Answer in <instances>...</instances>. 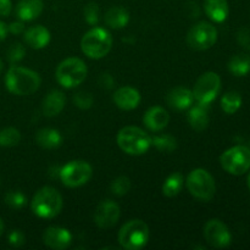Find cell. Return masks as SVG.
Segmentation results:
<instances>
[{
  "label": "cell",
  "instance_id": "43",
  "mask_svg": "<svg viewBox=\"0 0 250 250\" xmlns=\"http://www.w3.org/2000/svg\"><path fill=\"white\" fill-rule=\"evenodd\" d=\"M2 70H4V63H2V61H1V59H0V75H1V72H2Z\"/></svg>",
  "mask_w": 250,
  "mask_h": 250
},
{
  "label": "cell",
  "instance_id": "31",
  "mask_svg": "<svg viewBox=\"0 0 250 250\" xmlns=\"http://www.w3.org/2000/svg\"><path fill=\"white\" fill-rule=\"evenodd\" d=\"M131 180L126 177V176H120V177L115 178L112 181L110 189H111L112 194L117 195V197H124V195H126L131 190Z\"/></svg>",
  "mask_w": 250,
  "mask_h": 250
},
{
  "label": "cell",
  "instance_id": "17",
  "mask_svg": "<svg viewBox=\"0 0 250 250\" xmlns=\"http://www.w3.org/2000/svg\"><path fill=\"white\" fill-rule=\"evenodd\" d=\"M168 106L175 110H186L192 106L194 102L193 92L186 87H175L166 95Z\"/></svg>",
  "mask_w": 250,
  "mask_h": 250
},
{
  "label": "cell",
  "instance_id": "33",
  "mask_svg": "<svg viewBox=\"0 0 250 250\" xmlns=\"http://www.w3.org/2000/svg\"><path fill=\"white\" fill-rule=\"evenodd\" d=\"M83 12H84V20L87 21L88 24H90V26L98 24L100 20V10L97 2H88L84 6V11Z\"/></svg>",
  "mask_w": 250,
  "mask_h": 250
},
{
  "label": "cell",
  "instance_id": "14",
  "mask_svg": "<svg viewBox=\"0 0 250 250\" xmlns=\"http://www.w3.org/2000/svg\"><path fill=\"white\" fill-rule=\"evenodd\" d=\"M43 242L50 249L65 250L72 243V234L67 229L51 226L44 231Z\"/></svg>",
  "mask_w": 250,
  "mask_h": 250
},
{
  "label": "cell",
  "instance_id": "24",
  "mask_svg": "<svg viewBox=\"0 0 250 250\" xmlns=\"http://www.w3.org/2000/svg\"><path fill=\"white\" fill-rule=\"evenodd\" d=\"M105 23L112 29H121L128 24L129 12L125 7L112 6L105 14Z\"/></svg>",
  "mask_w": 250,
  "mask_h": 250
},
{
  "label": "cell",
  "instance_id": "19",
  "mask_svg": "<svg viewBox=\"0 0 250 250\" xmlns=\"http://www.w3.org/2000/svg\"><path fill=\"white\" fill-rule=\"evenodd\" d=\"M23 39L27 45L31 46L32 49H43L50 42V32L46 27L37 24L24 31Z\"/></svg>",
  "mask_w": 250,
  "mask_h": 250
},
{
  "label": "cell",
  "instance_id": "16",
  "mask_svg": "<svg viewBox=\"0 0 250 250\" xmlns=\"http://www.w3.org/2000/svg\"><path fill=\"white\" fill-rule=\"evenodd\" d=\"M170 122V115L164 107L153 106L146 110L143 116V124L148 129L153 132H160Z\"/></svg>",
  "mask_w": 250,
  "mask_h": 250
},
{
  "label": "cell",
  "instance_id": "7",
  "mask_svg": "<svg viewBox=\"0 0 250 250\" xmlns=\"http://www.w3.org/2000/svg\"><path fill=\"white\" fill-rule=\"evenodd\" d=\"M190 194L202 202H210L216 192L215 180L204 168H195L188 175L186 180Z\"/></svg>",
  "mask_w": 250,
  "mask_h": 250
},
{
  "label": "cell",
  "instance_id": "15",
  "mask_svg": "<svg viewBox=\"0 0 250 250\" xmlns=\"http://www.w3.org/2000/svg\"><path fill=\"white\" fill-rule=\"evenodd\" d=\"M112 99H114V103L116 104L117 107L129 111V110H134L138 106L142 98L136 88L125 85V87L115 90Z\"/></svg>",
  "mask_w": 250,
  "mask_h": 250
},
{
  "label": "cell",
  "instance_id": "2",
  "mask_svg": "<svg viewBox=\"0 0 250 250\" xmlns=\"http://www.w3.org/2000/svg\"><path fill=\"white\" fill-rule=\"evenodd\" d=\"M62 207L63 200L59 190L49 186L41 188L31 202L32 211L41 219H53L58 216Z\"/></svg>",
  "mask_w": 250,
  "mask_h": 250
},
{
  "label": "cell",
  "instance_id": "18",
  "mask_svg": "<svg viewBox=\"0 0 250 250\" xmlns=\"http://www.w3.org/2000/svg\"><path fill=\"white\" fill-rule=\"evenodd\" d=\"M44 10L43 0H20L15 9L16 17L21 21H33Z\"/></svg>",
  "mask_w": 250,
  "mask_h": 250
},
{
  "label": "cell",
  "instance_id": "35",
  "mask_svg": "<svg viewBox=\"0 0 250 250\" xmlns=\"http://www.w3.org/2000/svg\"><path fill=\"white\" fill-rule=\"evenodd\" d=\"M7 241H9V244L11 247L20 248V247H22L26 243V237H24L23 232H21L20 229H14V231H11L9 233Z\"/></svg>",
  "mask_w": 250,
  "mask_h": 250
},
{
  "label": "cell",
  "instance_id": "26",
  "mask_svg": "<svg viewBox=\"0 0 250 250\" xmlns=\"http://www.w3.org/2000/svg\"><path fill=\"white\" fill-rule=\"evenodd\" d=\"M183 183H185V178L181 172H173L168 176L165 180L163 185V194L167 198H173L177 194H180V192L183 188Z\"/></svg>",
  "mask_w": 250,
  "mask_h": 250
},
{
  "label": "cell",
  "instance_id": "8",
  "mask_svg": "<svg viewBox=\"0 0 250 250\" xmlns=\"http://www.w3.org/2000/svg\"><path fill=\"white\" fill-rule=\"evenodd\" d=\"M220 164L222 168L231 175H244L250 168V149L246 146H232L222 153Z\"/></svg>",
  "mask_w": 250,
  "mask_h": 250
},
{
  "label": "cell",
  "instance_id": "44",
  "mask_svg": "<svg viewBox=\"0 0 250 250\" xmlns=\"http://www.w3.org/2000/svg\"><path fill=\"white\" fill-rule=\"evenodd\" d=\"M248 187H249V189H250V173H249V176H248Z\"/></svg>",
  "mask_w": 250,
  "mask_h": 250
},
{
  "label": "cell",
  "instance_id": "40",
  "mask_svg": "<svg viewBox=\"0 0 250 250\" xmlns=\"http://www.w3.org/2000/svg\"><path fill=\"white\" fill-rule=\"evenodd\" d=\"M12 4L11 0H0V16L7 17L11 14Z\"/></svg>",
  "mask_w": 250,
  "mask_h": 250
},
{
  "label": "cell",
  "instance_id": "28",
  "mask_svg": "<svg viewBox=\"0 0 250 250\" xmlns=\"http://www.w3.org/2000/svg\"><path fill=\"white\" fill-rule=\"evenodd\" d=\"M242 106V97L238 92H227L221 99V107L226 114L232 115L239 110Z\"/></svg>",
  "mask_w": 250,
  "mask_h": 250
},
{
  "label": "cell",
  "instance_id": "12",
  "mask_svg": "<svg viewBox=\"0 0 250 250\" xmlns=\"http://www.w3.org/2000/svg\"><path fill=\"white\" fill-rule=\"evenodd\" d=\"M204 238L212 248H227L232 242L229 227L219 219H211L204 226Z\"/></svg>",
  "mask_w": 250,
  "mask_h": 250
},
{
  "label": "cell",
  "instance_id": "6",
  "mask_svg": "<svg viewBox=\"0 0 250 250\" xmlns=\"http://www.w3.org/2000/svg\"><path fill=\"white\" fill-rule=\"evenodd\" d=\"M117 239L124 249L139 250L144 248L149 241L148 225L143 220H131L121 227Z\"/></svg>",
  "mask_w": 250,
  "mask_h": 250
},
{
  "label": "cell",
  "instance_id": "36",
  "mask_svg": "<svg viewBox=\"0 0 250 250\" xmlns=\"http://www.w3.org/2000/svg\"><path fill=\"white\" fill-rule=\"evenodd\" d=\"M237 41H238L239 45L242 46L246 50H250V29L246 28H241L237 33Z\"/></svg>",
  "mask_w": 250,
  "mask_h": 250
},
{
  "label": "cell",
  "instance_id": "22",
  "mask_svg": "<svg viewBox=\"0 0 250 250\" xmlns=\"http://www.w3.org/2000/svg\"><path fill=\"white\" fill-rule=\"evenodd\" d=\"M209 112H208L207 105L198 104L195 106L190 107L188 112V124L194 131L202 132L209 126Z\"/></svg>",
  "mask_w": 250,
  "mask_h": 250
},
{
  "label": "cell",
  "instance_id": "23",
  "mask_svg": "<svg viewBox=\"0 0 250 250\" xmlns=\"http://www.w3.org/2000/svg\"><path fill=\"white\" fill-rule=\"evenodd\" d=\"M62 136L58 129L42 128L37 132L36 142L43 149H56L62 144Z\"/></svg>",
  "mask_w": 250,
  "mask_h": 250
},
{
  "label": "cell",
  "instance_id": "11",
  "mask_svg": "<svg viewBox=\"0 0 250 250\" xmlns=\"http://www.w3.org/2000/svg\"><path fill=\"white\" fill-rule=\"evenodd\" d=\"M217 41V29L209 22L194 24L187 33V44L194 50L203 51L211 48Z\"/></svg>",
  "mask_w": 250,
  "mask_h": 250
},
{
  "label": "cell",
  "instance_id": "5",
  "mask_svg": "<svg viewBox=\"0 0 250 250\" xmlns=\"http://www.w3.org/2000/svg\"><path fill=\"white\" fill-rule=\"evenodd\" d=\"M88 68L84 61L80 58H68L59 63L55 71V77L59 84L63 88H76L82 84L87 78Z\"/></svg>",
  "mask_w": 250,
  "mask_h": 250
},
{
  "label": "cell",
  "instance_id": "1",
  "mask_svg": "<svg viewBox=\"0 0 250 250\" xmlns=\"http://www.w3.org/2000/svg\"><path fill=\"white\" fill-rule=\"evenodd\" d=\"M5 87L11 94L31 95L41 87V76L33 70L21 67V66H11L5 73Z\"/></svg>",
  "mask_w": 250,
  "mask_h": 250
},
{
  "label": "cell",
  "instance_id": "4",
  "mask_svg": "<svg viewBox=\"0 0 250 250\" xmlns=\"http://www.w3.org/2000/svg\"><path fill=\"white\" fill-rule=\"evenodd\" d=\"M112 36L107 29L94 27L83 36L81 49L89 59L99 60L106 56L112 48Z\"/></svg>",
  "mask_w": 250,
  "mask_h": 250
},
{
  "label": "cell",
  "instance_id": "25",
  "mask_svg": "<svg viewBox=\"0 0 250 250\" xmlns=\"http://www.w3.org/2000/svg\"><path fill=\"white\" fill-rule=\"evenodd\" d=\"M229 70L237 77H243L250 72V55L237 54L229 61Z\"/></svg>",
  "mask_w": 250,
  "mask_h": 250
},
{
  "label": "cell",
  "instance_id": "29",
  "mask_svg": "<svg viewBox=\"0 0 250 250\" xmlns=\"http://www.w3.org/2000/svg\"><path fill=\"white\" fill-rule=\"evenodd\" d=\"M21 141V133L15 127H6L0 131V146L12 148L16 146Z\"/></svg>",
  "mask_w": 250,
  "mask_h": 250
},
{
  "label": "cell",
  "instance_id": "41",
  "mask_svg": "<svg viewBox=\"0 0 250 250\" xmlns=\"http://www.w3.org/2000/svg\"><path fill=\"white\" fill-rule=\"evenodd\" d=\"M7 33H9V31H7V24L5 22L0 21V42L6 38Z\"/></svg>",
  "mask_w": 250,
  "mask_h": 250
},
{
  "label": "cell",
  "instance_id": "38",
  "mask_svg": "<svg viewBox=\"0 0 250 250\" xmlns=\"http://www.w3.org/2000/svg\"><path fill=\"white\" fill-rule=\"evenodd\" d=\"M199 12L200 9L199 6H198L197 2L188 1L187 4H186V14H187L190 19H197V17L199 16Z\"/></svg>",
  "mask_w": 250,
  "mask_h": 250
},
{
  "label": "cell",
  "instance_id": "3",
  "mask_svg": "<svg viewBox=\"0 0 250 250\" xmlns=\"http://www.w3.org/2000/svg\"><path fill=\"white\" fill-rule=\"evenodd\" d=\"M116 141L122 151L133 156L143 155L151 146V137L144 129L136 126L120 129Z\"/></svg>",
  "mask_w": 250,
  "mask_h": 250
},
{
  "label": "cell",
  "instance_id": "27",
  "mask_svg": "<svg viewBox=\"0 0 250 250\" xmlns=\"http://www.w3.org/2000/svg\"><path fill=\"white\" fill-rule=\"evenodd\" d=\"M151 146H155L161 153H172L177 148V139L171 134L151 137Z\"/></svg>",
  "mask_w": 250,
  "mask_h": 250
},
{
  "label": "cell",
  "instance_id": "13",
  "mask_svg": "<svg viewBox=\"0 0 250 250\" xmlns=\"http://www.w3.org/2000/svg\"><path fill=\"white\" fill-rule=\"evenodd\" d=\"M121 216V209L114 200H103L98 204L94 212V222L99 229H107L114 227Z\"/></svg>",
  "mask_w": 250,
  "mask_h": 250
},
{
  "label": "cell",
  "instance_id": "45",
  "mask_svg": "<svg viewBox=\"0 0 250 250\" xmlns=\"http://www.w3.org/2000/svg\"><path fill=\"white\" fill-rule=\"evenodd\" d=\"M0 182H1V178H0Z\"/></svg>",
  "mask_w": 250,
  "mask_h": 250
},
{
  "label": "cell",
  "instance_id": "32",
  "mask_svg": "<svg viewBox=\"0 0 250 250\" xmlns=\"http://www.w3.org/2000/svg\"><path fill=\"white\" fill-rule=\"evenodd\" d=\"M26 55V48L21 43H14L6 51V59L10 63L20 62Z\"/></svg>",
  "mask_w": 250,
  "mask_h": 250
},
{
  "label": "cell",
  "instance_id": "21",
  "mask_svg": "<svg viewBox=\"0 0 250 250\" xmlns=\"http://www.w3.org/2000/svg\"><path fill=\"white\" fill-rule=\"evenodd\" d=\"M204 10L209 19L217 23L226 21L229 14L227 0H204Z\"/></svg>",
  "mask_w": 250,
  "mask_h": 250
},
{
  "label": "cell",
  "instance_id": "37",
  "mask_svg": "<svg viewBox=\"0 0 250 250\" xmlns=\"http://www.w3.org/2000/svg\"><path fill=\"white\" fill-rule=\"evenodd\" d=\"M98 83H99L100 87L104 88V89H112L115 84V80L109 72H103L100 73Z\"/></svg>",
  "mask_w": 250,
  "mask_h": 250
},
{
  "label": "cell",
  "instance_id": "34",
  "mask_svg": "<svg viewBox=\"0 0 250 250\" xmlns=\"http://www.w3.org/2000/svg\"><path fill=\"white\" fill-rule=\"evenodd\" d=\"M93 102H94V98L90 93L88 92H77L73 95V103L77 107L82 110H88L89 107H92Z\"/></svg>",
  "mask_w": 250,
  "mask_h": 250
},
{
  "label": "cell",
  "instance_id": "42",
  "mask_svg": "<svg viewBox=\"0 0 250 250\" xmlns=\"http://www.w3.org/2000/svg\"><path fill=\"white\" fill-rule=\"evenodd\" d=\"M2 233H4V222L0 219V237L2 236Z\"/></svg>",
  "mask_w": 250,
  "mask_h": 250
},
{
  "label": "cell",
  "instance_id": "9",
  "mask_svg": "<svg viewBox=\"0 0 250 250\" xmlns=\"http://www.w3.org/2000/svg\"><path fill=\"white\" fill-rule=\"evenodd\" d=\"M93 168L87 161L72 160L63 165L59 171V177L63 186L77 188L84 186L92 178Z\"/></svg>",
  "mask_w": 250,
  "mask_h": 250
},
{
  "label": "cell",
  "instance_id": "10",
  "mask_svg": "<svg viewBox=\"0 0 250 250\" xmlns=\"http://www.w3.org/2000/svg\"><path fill=\"white\" fill-rule=\"evenodd\" d=\"M221 90V78L216 72H205L200 76L193 88V97L198 104L209 105L214 102Z\"/></svg>",
  "mask_w": 250,
  "mask_h": 250
},
{
  "label": "cell",
  "instance_id": "30",
  "mask_svg": "<svg viewBox=\"0 0 250 250\" xmlns=\"http://www.w3.org/2000/svg\"><path fill=\"white\" fill-rule=\"evenodd\" d=\"M4 202L7 207L11 209L20 210L23 209L27 204V197L21 192V190H10L5 194Z\"/></svg>",
  "mask_w": 250,
  "mask_h": 250
},
{
  "label": "cell",
  "instance_id": "39",
  "mask_svg": "<svg viewBox=\"0 0 250 250\" xmlns=\"http://www.w3.org/2000/svg\"><path fill=\"white\" fill-rule=\"evenodd\" d=\"M7 31L12 34H21L24 32V23L23 21H15L11 22L10 24H7Z\"/></svg>",
  "mask_w": 250,
  "mask_h": 250
},
{
  "label": "cell",
  "instance_id": "20",
  "mask_svg": "<svg viewBox=\"0 0 250 250\" xmlns=\"http://www.w3.org/2000/svg\"><path fill=\"white\" fill-rule=\"evenodd\" d=\"M66 97L61 90H51L42 103V111L46 117H55L63 110Z\"/></svg>",
  "mask_w": 250,
  "mask_h": 250
}]
</instances>
